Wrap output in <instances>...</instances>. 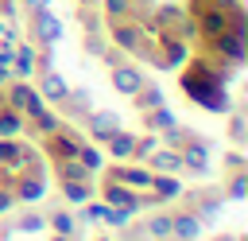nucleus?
Returning a JSON list of instances; mask_svg holds the SVG:
<instances>
[{"mask_svg":"<svg viewBox=\"0 0 248 241\" xmlns=\"http://www.w3.org/2000/svg\"><path fill=\"white\" fill-rule=\"evenodd\" d=\"M202 233V222L194 218V214H174L170 218V237H178V241H194Z\"/></svg>","mask_w":248,"mask_h":241,"instance_id":"obj_1","label":"nucleus"},{"mask_svg":"<svg viewBox=\"0 0 248 241\" xmlns=\"http://www.w3.org/2000/svg\"><path fill=\"white\" fill-rule=\"evenodd\" d=\"M112 86H116L120 93H128V97H132V93L143 86V78H140L132 66H116V70H112Z\"/></svg>","mask_w":248,"mask_h":241,"instance_id":"obj_2","label":"nucleus"},{"mask_svg":"<svg viewBox=\"0 0 248 241\" xmlns=\"http://www.w3.org/2000/svg\"><path fill=\"white\" fill-rule=\"evenodd\" d=\"M116 179H120V183H128V190H143V187H151V179H155V175H147V171H140V167H120V171H116Z\"/></svg>","mask_w":248,"mask_h":241,"instance_id":"obj_3","label":"nucleus"},{"mask_svg":"<svg viewBox=\"0 0 248 241\" xmlns=\"http://www.w3.org/2000/svg\"><path fill=\"white\" fill-rule=\"evenodd\" d=\"M105 194H108V202H112V206H124V210H136V202H140V198H136V190H128V187H120V183H112Z\"/></svg>","mask_w":248,"mask_h":241,"instance_id":"obj_4","label":"nucleus"},{"mask_svg":"<svg viewBox=\"0 0 248 241\" xmlns=\"http://www.w3.org/2000/svg\"><path fill=\"white\" fill-rule=\"evenodd\" d=\"M89 128H93V136H101V140H108V136H112V132H116L120 124H116V117H112V113H97V117L89 120Z\"/></svg>","mask_w":248,"mask_h":241,"instance_id":"obj_5","label":"nucleus"},{"mask_svg":"<svg viewBox=\"0 0 248 241\" xmlns=\"http://www.w3.org/2000/svg\"><path fill=\"white\" fill-rule=\"evenodd\" d=\"M108 140H112V148H108V152H112L116 159H128V155H132V148H136V136H128V132H120V128H116Z\"/></svg>","mask_w":248,"mask_h":241,"instance_id":"obj_6","label":"nucleus"},{"mask_svg":"<svg viewBox=\"0 0 248 241\" xmlns=\"http://www.w3.org/2000/svg\"><path fill=\"white\" fill-rule=\"evenodd\" d=\"M147 128H151V132H159V128L167 132V128H174V117H170L167 109H159V113H147Z\"/></svg>","mask_w":248,"mask_h":241,"instance_id":"obj_7","label":"nucleus"},{"mask_svg":"<svg viewBox=\"0 0 248 241\" xmlns=\"http://www.w3.org/2000/svg\"><path fill=\"white\" fill-rule=\"evenodd\" d=\"M143 229H147L151 237H170V218H167V214H163V218H147Z\"/></svg>","mask_w":248,"mask_h":241,"instance_id":"obj_8","label":"nucleus"},{"mask_svg":"<svg viewBox=\"0 0 248 241\" xmlns=\"http://www.w3.org/2000/svg\"><path fill=\"white\" fill-rule=\"evenodd\" d=\"M43 93H46V97H54V101H58V97H66V82H62L58 74H50V78L43 82Z\"/></svg>","mask_w":248,"mask_h":241,"instance_id":"obj_9","label":"nucleus"},{"mask_svg":"<svg viewBox=\"0 0 248 241\" xmlns=\"http://www.w3.org/2000/svg\"><path fill=\"white\" fill-rule=\"evenodd\" d=\"M78 155H81V167H85V171H97V167H101V152H93V148H78Z\"/></svg>","mask_w":248,"mask_h":241,"instance_id":"obj_10","label":"nucleus"},{"mask_svg":"<svg viewBox=\"0 0 248 241\" xmlns=\"http://www.w3.org/2000/svg\"><path fill=\"white\" fill-rule=\"evenodd\" d=\"M50 225H54L62 237H74V218H70V214H54V218H50Z\"/></svg>","mask_w":248,"mask_h":241,"instance_id":"obj_11","label":"nucleus"},{"mask_svg":"<svg viewBox=\"0 0 248 241\" xmlns=\"http://www.w3.org/2000/svg\"><path fill=\"white\" fill-rule=\"evenodd\" d=\"M105 218H108L112 225H128V218H132V210H108V206H105Z\"/></svg>","mask_w":248,"mask_h":241,"instance_id":"obj_12","label":"nucleus"},{"mask_svg":"<svg viewBox=\"0 0 248 241\" xmlns=\"http://www.w3.org/2000/svg\"><path fill=\"white\" fill-rule=\"evenodd\" d=\"M81 218H85V222H97V218H105V206H101V202H89V206L81 210Z\"/></svg>","mask_w":248,"mask_h":241,"instance_id":"obj_13","label":"nucleus"}]
</instances>
